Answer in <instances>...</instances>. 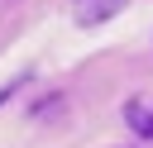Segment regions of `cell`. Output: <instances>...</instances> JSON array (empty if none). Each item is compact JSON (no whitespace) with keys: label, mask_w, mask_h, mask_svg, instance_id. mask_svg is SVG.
Listing matches in <instances>:
<instances>
[{"label":"cell","mask_w":153,"mask_h":148,"mask_svg":"<svg viewBox=\"0 0 153 148\" xmlns=\"http://www.w3.org/2000/svg\"><path fill=\"white\" fill-rule=\"evenodd\" d=\"M124 0H76V24H100V19H110L115 10H120Z\"/></svg>","instance_id":"1"},{"label":"cell","mask_w":153,"mask_h":148,"mask_svg":"<svg viewBox=\"0 0 153 148\" xmlns=\"http://www.w3.org/2000/svg\"><path fill=\"white\" fill-rule=\"evenodd\" d=\"M124 119H129V129H134L139 138H153V105L134 100V105H124Z\"/></svg>","instance_id":"2"}]
</instances>
